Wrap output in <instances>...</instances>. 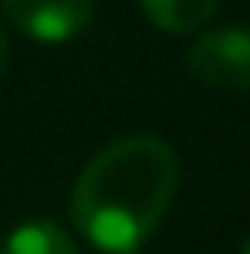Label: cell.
<instances>
[{
  "label": "cell",
  "mask_w": 250,
  "mask_h": 254,
  "mask_svg": "<svg viewBox=\"0 0 250 254\" xmlns=\"http://www.w3.org/2000/svg\"><path fill=\"white\" fill-rule=\"evenodd\" d=\"M144 15L166 33H195L217 15L221 0H140Z\"/></svg>",
  "instance_id": "obj_4"
},
{
  "label": "cell",
  "mask_w": 250,
  "mask_h": 254,
  "mask_svg": "<svg viewBox=\"0 0 250 254\" xmlns=\"http://www.w3.org/2000/svg\"><path fill=\"white\" fill-rule=\"evenodd\" d=\"M0 254H77V247L55 221H26L4 240Z\"/></svg>",
  "instance_id": "obj_5"
},
{
  "label": "cell",
  "mask_w": 250,
  "mask_h": 254,
  "mask_svg": "<svg viewBox=\"0 0 250 254\" xmlns=\"http://www.w3.org/2000/svg\"><path fill=\"white\" fill-rule=\"evenodd\" d=\"M188 70L206 89L247 92L250 89V30L221 26L206 30L188 48Z\"/></svg>",
  "instance_id": "obj_2"
},
{
  "label": "cell",
  "mask_w": 250,
  "mask_h": 254,
  "mask_svg": "<svg viewBox=\"0 0 250 254\" xmlns=\"http://www.w3.org/2000/svg\"><path fill=\"white\" fill-rule=\"evenodd\" d=\"M107 254H133V251H107Z\"/></svg>",
  "instance_id": "obj_8"
},
{
  "label": "cell",
  "mask_w": 250,
  "mask_h": 254,
  "mask_svg": "<svg viewBox=\"0 0 250 254\" xmlns=\"http://www.w3.org/2000/svg\"><path fill=\"white\" fill-rule=\"evenodd\" d=\"M4 15L26 37L59 45L89 30L96 0H4Z\"/></svg>",
  "instance_id": "obj_3"
},
{
  "label": "cell",
  "mask_w": 250,
  "mask_h": 254,
  "mask_svg": "<svg viewBox=\"0 0 250 254\" xmlns=\"http://www.w3.org/2000/svg\"><path fill=\"white\" fill-rule=\"evenodd\" d=\"M239 254H250V240H247V243H243V251H239Z\"/></svg>",
  "instance_id": "obj_7"
},
{
  "label": "cell",
  "mask_w": 250,
  "mask_h": 254,
  "mask_svg": "<svg viewBox=\"0 0 250 254\" xmlns=\"http://www.w3.org/2000/svg\"><path fill=\"white\" fill-rule=\"evenodd\" d=\"M177 185V151L154 133H133L107 144L81 170L70 195V217L103 254L133 251L158 229Z\"/></svg>",
  "instance_id": "obj_1"
},
{
  "label": "cell",
  "mask_w": 250,
  "mask_h": 254,
  "mask_svg": "<svg viewBox=\"0 0 250 254\" xmlns=\"http://www.w3.org/2000/svg\"><path fill=\"white\" fill-rule=\"evenodd\" d=\"M7 52H11V45H7V33H4V26H0V74H4V66H7Z\"/></svg>",
  "instance_id": "obj_6"
}]
</instances>
